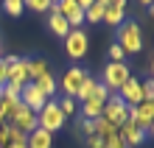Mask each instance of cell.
Instances as JSON below:
<instances>
[{
    "instance_id": "1",
    "label": "cell",
    "mask_w": 154,
    "mask_h": 148,
    "mask_svg": "<svg viewBox=\"0 0 154 148\" xmlns=\"http://www.w3.org/2000/svg\"><path fill=\"white\" fill-rule=\"evenodd\" d=\"M118 45H121V50L126 56H132V53H140L143 50V28L134 20H126L118 25Z\"/></svg>"
},
{
    "instance_id": "2",
    "label": "cell",
    "mask_w": 154,
    "mask_h": 148,
    "mask_svg": "<svg viewBox=\"0 0 154 148\" xmlns=\"http://www.w3.org/2000/svg\"><path fill=\"white\" fill-rule=\"evenodd\" d=\"M129 78H132V70H129V64H126V62H109V64L104 67L101 84L109 89V92H118Z\"/></svg>"
},
{
    "instance_id": "3",
    "label": "cell",
    "mask_w": 154,
    "mask_h": 148,
    "mask_svg": "<svg viewBox=\"0 0 154 148\" xmlns=\"http://www.w3.org/2000/svg\"><path fill=\"white\" fill-rule=\"evenodd\" d=\"M65 115H62V109L56 106V101H48V104H45L39 112H37V126L39 128H45V131H59L62 126H65Z\"/></svg>"
},
{
    "instance_id": "4",
    "label": "cell",
    "mask_w": 154,
    "mask_h": 148,
    "mask_svg": "<svg viewBox=\"0 0 154 148\" xmlns=\"http://www.w3.org/2000/svg\"><path fill=\"white\" fill-rule=\"evenodd\" d=\"M101 117H104V120H109L112 126H121V123H126V120H129V106L121 101V95H118V92H112V95L106 98Z\"/></svg>"
},
{
    "instance_id": "5",
    "label": "cell",
    "mask_w": 154,
    "mask_h": 148,
    "mask_svg": "<svg viewBox=\"0 0 154 148\" xmlns=\"http://www.w3.org/2000/svg\"><path fill=\"white\" fill-rule=\"evenodd\" d=\"M6 84H14V87H25L31 84V59H17L14 64L6 67Z\"/></svg>"
},
{
    "instance_id": "6",
    "label": "cell",
    "mask_w": 154,
    "mask_h": 148,
    "mask_svg": "<svg viewBox=\"0 0 154 148\" xmlns=\"http://www.w3.org/2000/svg\"><path fill=\"white\" fill-rule=\"evenodd\" d=\"M87 48H90V39L81 28H73L67 36H65V50L70 59H84L87 56Z\"/></svg>"
},
{
    "instance_id": "7",
    "label": "cell",
    "mask_w": 154,
    "mask_h": 148,
    "mask_svg": "<svg viewBox=\"0 0 154 148\" xmlns=\"http://www.w3.org/2000/svg\"><path fill=\"white\" fill-rule=\"evenodd\" d=\"M129 120L134 126H140L143 131H149V126L154 123V101H143L137 106H129Z\"/></svg>"
},
{
    "instance_id": "8",
    "label": "cell",
    "mask_w": 154,
    "mask_h": 148,
    "mask_svg": "<svg viewBox=\"0 0 154 148\" xmlns=\"http://www.w3.org/2000/svg\"><path fill=\"white\" fill-rule=\"evenodd\" d=\"M20 104H23V106H28L31 112L37 115L39 109H42L45 104H48V98H45L42 92H39V87H37V84L31 81V84H25V87L20 89Z\"/></svg>"
},
{
    "instance_id": "9",
    "label": "cell",
    "mask_w": 154,
    "mask_h": 148,
    "mask_svg": "<svg viewBox=\"0 0 154 148\" xmlns=\"http://www.w3.org/2000/svg\"><path fill=\"white\" fill-rule=\"evenodd\" d=\"M8 123H11V126L17 128V131H23L25 137H28V134L34 131V128H37V115H34L28 106H23V104H20V109L14 112V117L8 120Z\"/></svg>"
},
{
    "instance_id": "10",
    "label": "cell",
    "mask_w": 154,
    "mask_h": 148,
    "mask_svg": "<svg viewBox=\"0 0 154 148\" xmlns=\"http://www.w3.org/2000/svg\"><path fill=\"white\" fill-rule=\"evenodd\" d=\"M118 134H121V140L126 143V148H137L146 143V131H143L140 126H134L132 120H126V123L118 126Z\"/></svg>"
},
{
    "instance_id": "11",
    "label": "cell",
    "mask_w": 154,
    "mask_h": 148,
    "mask_svg": "<svg viewBox=\"0 0 154 148\" xmlns=\"http://www.w3.org/2000/svg\"><path fill=\"white\" fill-rule=\"evenodd\" d=\"M84 78H87V70H81V67L65 70V76H62V89H65V95L67 98H76V92H79V87H81Z\"/></svg>"
},
{
    "instance_id": "12",
    "label": "cell",
    "mask_w": 154,
    "mask_h": 148,
    "mask_svg": "<svg viewBox=\"0 0 154 148\" xmlns=\"http://www.w3.org/2000/svg\"><path fill=\"white\" fill-rule=\"evenodd\" d=\"M118 95H121V101H123L126 106H137V104H143V89H140V81L134 78V76L126 81L121 89H118Z\"/></svg>"
},
{
    "instance_id": "13",
    "label": "cell",
    "mask_w": 154,
    "mask_h": 148,
    "mask_svg": "<svg viewBox=\"0 0 154 148\" xmlns=\"http://www.w3.org/2000/svg\"><path fill=\"white\" fill-rule=\"evenodd\" d=\"M53 145V134L45 131V128H34V131L25 137V148H51Z\"/></svg>"
},
{
    "instance_id": "14",
    "label": "cell",
    "mask_w": 154,
    "mask_h": 148,
    "mask_svg": "<svg viewBox=\"0 0 154 148\" xmlns=\"http://www.w3.org/2000/svg\"><path fill=\"white\" fill-rule=\"evenodd\" d=\"M106 25H112V28H118L121 23H126V6H118V3H109L104 8V20Z\"/></svg>"
},
{
    "instance_id": "15",
    "label": "cell",
    "mask_w": 154,
    "mask_h": 148,
    "mask_svg": "<svg viewBox=\"0 0 154 148\" xmlns=\"http://www.w3.org/2000/svg\"><path fill=\"white\" fill-rule=\"evenodd\" d=\"M34 84L39 87V92H42L48 101H51V95H56V89H59V81L53 78V73H51V70H48V73H42L39 78H34Z\"/></svg>"
},
{
    "instance_id": "16",
    "label": "cell",
    "mask_w": 154,
    "mask_h": 148,
    "mask_svg": "<svg viewBox=\"0 0 154 148\" xmlns=\"http://www.w3.org/2000/svg\"><path fill=\"white\" fill-rule=\"evenodd\" d=\"M48 28L53 31V36H62V39H65V36L70 34L67 20H65L62 14H56V11H48Z\"/></svg>"
},
{
    "instance_id": "17",
    "label": "cell",
    "mask_w": 154,
    "mask_h": 148,
    "mask_svg": "<svg viewBox=\"0 0 154 148\" xmlns=\"http://www.w3.org/2000/svg\"><path fill=\"white\" fill-rule=\"evenodd\" d=\"M101 112H104V101H98V98H87L81 104V117H87V120H98Z\"/></svg>"
},
{
    "instance_id": "18",
    "label": "cell",
    "mask_w": 154,
    "mask_h": 148,
    "mask_svg": "<svg viewBox=\"0 0 154 148\" xmlns=\"http://www.w3.org/2000/svg\"><path fill=\"white\" fill-rule=\"evenodd\" d=\"M17 109H20V98H6V95H0V123L11 120Z\"/></svg>"
},
{
    "instance_id": "19",
    "label": "cell",
    "mask_w": 154,
    "mask_h": 148,
    "mask_svg": "<svg viewBox=\"0 0 154 148\" xmlns=\"http://www.w3.org/2000/svg\"><path fill=\"white\" fill-rule=\"evenodd\" d=\"M95 87H98V81H95L93 76H87L84 81H81V87H79V92H76V101H81V104H84L87 98H93V92H95Z\"/></svg>"
},
{
    "instance_id": "20",
    "label": "cell",
    "mask_w": 154,
    "mask_h": 148,
    "mask_svg": "<svg viewBox=\"0 0 154 148\" xmlns=\"http://www.w3.org/2000/svg\"><path fill=\"white\" fill-rule=\"evenodd\" d=\"M95 134L101 137V140H106V137L118 134V126H112L109 120H104V117H98V120H95Z\"/></svg>"
},
{
    "instance_id": "21",
    "label": "cell",
    "mask_w": 154,
    "mask_h": 148,
    "mask_svg": "<svg viewBox=\"0 0 154 148\" xmlns=\"http://www.w3.org/2000/svg\"><path fill=\"white\" fill-rule=\"evenodd\" d=\"M104 8L106 6H98V3H93L90 8H84V23H101L104 20Z\"/></svg>"
},
{
    "instance_id": "22",
    "label": "cell",
    "mask_w": 154,
    "mask_h": 148,
    "mask_svg": "<svg viewBox=\"0 0 154 148\" xmlns=\"http://www.w3.org/2000/svg\"><path fill=\"white\" fill-rule=\"evenodd\" d=\"M23 6L34 8L37 14H48L51 8H53V0H23Z\"/></svg>"
},
{
    "instance_id": "23",
    "label": "cell",
    "mask_w": 154,
    "mask_h": 148,
    "mask_svg": "<svg viewBox=\"0 0 154 148\" xmlns=\"http://www.w3.org/2000/svg\"><path fill=\"white\" fill-rule=\"evenodd\" d=\"M56 106L62 109V115H65V117H70V115L76 112V98H67V95H62V98L56 101Z\"/></svg>"
},
{
    "instance_id": "24",
    "label": "cell",
    "mask_w": 154,
    "mask_h": 148,
    "mask_svg": "<svg viewBox=\"0 0 154 148\" xmlns=\"http://www.w3.org/2000/svg\"><path fill=\"white\" fill-rule=\"evenodd\" d=\"M3 8H6L8 17H20L25 6H23V0H3Z\"/></svg>"
},
{
    "instance_id": "25",
    "label": "cell",
    "mask_w": 154,
    "mask_h": 148,
    "mask_svg": "<svg viewBox=\"0 0 154 148\" xmlns=\"http://www.w3.org/2000/svg\"><path fill=\"white\" fill-rule=\"evenodd\" d=\"M42 73H48V62H45V59H34L31 62V81L39 78Z\"/></svg>"
},
{
    "instance_id": "26",
    "label": "cell",
    "mask_w": 154,
    "mask_h": 148,
    "mask_svg": "<svg viewBox=\"0 0 154 148\" xmlns=\"http://www.w3.org/2000/svg\"><path fill=\"white\" fill-rule=\"evenodd\" d=\"M140 89H143V101H154V78H146Z\"/></svg>"
},
{
    "instance_id": "27",
    "label": "cell",
    "mask_w": 154,
    "mask_h": 148,
    "mask_svg": "<svg viewBox=\"0 0 154 148\" xmlns=\"http://www.w3.org/2000/svg\"><path fill=\"white\" fill-rule=\"evenodd\" d=\"M123 59H126V53L121 50V45L112 42V45H109V62H123Z\"/></svg>"
},
{
    "instance_id": "28",
    "label": "cell",
    "mask_w": 154,
    "mask_h": 148,
    "mask_svg": "<svg viewBox=\"0 0 154 148\" xmlns=\"http://www.w3.org/2000/svg\"><path fill=\"white\" fill-rule=\"evenodd\" d=\"M104 148H126V143L121 140V134H112V137L104 140Z\"/></svg>"
},
{
    "instance_id": "29",
    "label": "cell",
    "mask_w": 154,
    "mask_h": 148,
    "mask_svg": "<svg viewBox=\"0 0 154 148\" xmlns=\"http://www.w3.org/2000/svg\"><path fill=\"white\" fill-rule=\"evenodd\" d=\"M109 95H112V92L106 89L101 81H98V87H95V92H93V98H98V101H104V104H106V98H109Z\"/></svg>"
},
{
    "instance_id": "30",
    "label": "cell",
    "mask_w": 154,
    "mask_h": 148,
    "mask_svg": "<svg viewBox=\"0 0 154 148\" xmlns=\"http://www.w3.org/2000/svg\"><path fill=\"white\" fill-rule=\"evenodd\" d=\"M81 131H84L87 137H93V134H95V120H87V117H81Z\"/></svg>"
},
{
    "instance_id": "31",
    "label": "cell",
    "mask_w": 154,
    "mask_h": 148,
    "mask_svg": "<svg viewBox=\"0 0 154 148\" xmlns=\"http://www.w3.org/2000/svg\"><path fill=\"white\" fill-rule=\"evenodd\" d=\"M87 148H104V140L98 134H93V137H87Z\"/></svg>"
},
{
    "instance_id": "32",
    "label": "cell",
    "mask_w": 154,
    "mask_h": 148,
    "mask_svg": "<svg viewBox=\"0 0 154 148\" xmlns=\"http://www.w3.org/2000/svg\"><path fill=\"white\" fill-rule=\"evenodd\" d=\"M6 87V62H3V56H0V89Z\"/></svg>"
},
{
    "instance_id": "33",
    "label": "cell",
    "mask_w": 154,
    "mask_h": 148,
    "mask_svg": "<svg viewBox=\"0 0 154 148\" xmlns=\"http://www.w3.org/2000/svg\"><path fill=\"white\" fill-rule=\"evenodd\" d=\"M8 148H25V143H11Z\"/></svg>"
},
{
    "instance_id": "34",
    "label": "cell",
    "mask_w": 154,
    "mask_h": 148,
    "mask_svg": "<svg viewBox=\"0 0 154 148\" xmlns=\"http://www.w3.org/2000/svg\"><path fill=\"white\" fill-rule=\"evenodd\" d=\"M146 134H149V137H151V140H154V123L149 126V131H146Z\"/></svg>"
},
{
    "instance_id": "35",
    "label": "cell",
    "mask_w": 154,
    "mask_h": 148,
    "mask_svg": "<svg viewBox=\"0 0 154 148\" xmlns=\"http://www.w3.org/2000/svg\"><path fill=\"white\" fill-rule=\"evenodd\" d=\"M137 3H140V6H151L154 0H137Z\"/></svg>"
},
{
    "instance_id": "36",
    "label": "cell",
    "mask_w": 154,
    "mask_h": 148,
    "mask_svg": "<svg viewBox=\"0 0 154 148\" xmlns=\"http://www.w3.org/2000/svg\"><path fill=\"white\" fill-rule=\"evenodd\" d=\"M95 3H98V6H109V0H95Z\"/></svg>"
},
{
    "instance_id": "37",
    "label": "cell",
    "mask_w": 154,
    "mask_h": 148,
    "mask_svg": "<svg viewBox=\"0 0 154 148\" xmlns=\"http://www.w3.org/2000/svg\"><path fill=\"white\" fill-rule=\"evenodd\" d=\"M151 78H154V59H151Z\"/></svg>"
},
{
    "instance_id": "38",
    "label": "cell",
    "mask_w": 154,
    "mask_h": 148,
    "mask_svg": "<svg viewBox=\"0 0 154 148\" xmlns=\"http://www.w3.org/2000/svg\"><path fill=\"white\" fill-rule=\"evenodd\" d=\"M149 11H151V17H154V3H151V6H149Z\"/></svg>"
},
{
    "instance_id": "39",
    "label": "cell",
    "mask_w": 154,
    "mask_h": 148,
    "mask_svg": "<svg viewBox=\"0 0 154 148\" xmlns=\"http://www.w3.org/2000/svg\"><path fill=\"white\" fill-rule=\"evenodd\" d=\"M53 3H56V0H53Z\"/></svg>"
},
{
    "instance_id": "40",
    "label": "cell",
    "mask_w": 154,
    "mask_h": 148,
    "mask_svg": "<svg viewBox=\"0 0 154 148\" xmlns=\"http://www.w3.org/2000/svg\"><path fill=\"white\" fill-rule=\"evenodd\" d=\"M0 126H3V123H0Z\"/></svg>"
},
{
    "instance_id": "41",
    "label": "cell",
    "mask_w": 154,
    "mask_h": 148,
    "mask_svg": "<svg viewBox=\"0 0 154 148\" xmlns=\"http://www.w3.org/2000/svg\"><path fill=\"white\" fill-rule=\"evenodd\" d=\"M0 50H3V48H0Z\"/></svg>"
}]
</instances>
